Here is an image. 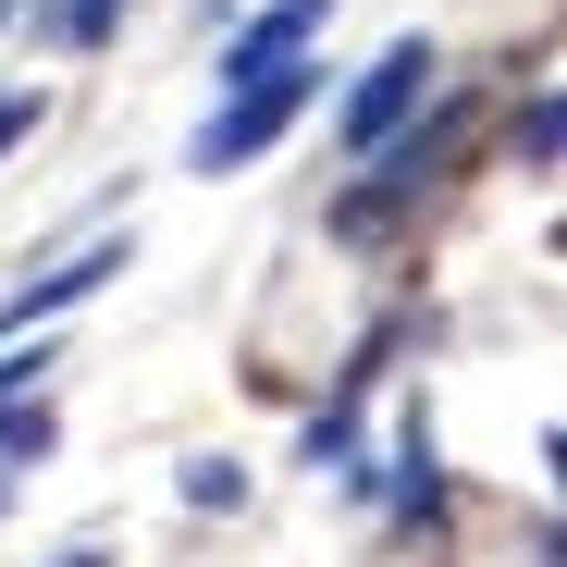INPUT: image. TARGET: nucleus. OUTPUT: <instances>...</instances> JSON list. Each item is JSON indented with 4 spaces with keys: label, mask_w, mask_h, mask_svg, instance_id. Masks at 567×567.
<instances>
[{
    "label": "nucleus",
    "mask_w": 567,
    "mask_h": 567,
    "mask_svg": "<svg viewBox=\"0 0 567 567\" xmlns=\"http://www.w3.org/2000/svg\"><path fill=\"white\" fill-rule=\"evenodd\" d=\"M321 100V62H284V74H259V86H223V112L198 124V136H185V173H247L259 148H284V124H297Z\"/></svg>",
    "instance_id": "f257e3e1"
},
{
    "label": "nucleus",
    "mask_w": 567,
    "mask_h": 567,
    "mask_svg": "<svg viewBox=\"0 0 567 567\" xmlns=\"http://www.w3.org/2000/svg\"><path fill=\"white\" fill-rule=\"evenodd\" d=\"M432 74H444V62H432V38H395L383 62H370V74L346 86V124H333V136H346V161H370V148H383L395 124H420V100H432Z\"/></svg>",
    "instance_id": "f03ea898"
},
{
    "label": "nucleus",
    "mask_w": 567,
    "mask_h": 567,
    "mask_svg": "<svg viewBox=\"0 0 567 567\" xmlns=\"http://www.w3.org/2000/svg\"><path fill=\"white\" fill-rule=\"evenodd\" d=\"M321 25H333V0H271V13H247V25L223 38V86H259V74H284V62H309Z\"/></svg>",
    "instance_id": "7ed1b4c3"
},
{
    "label": "nucleus",
    "mask_w": 567,
    "mask_h": 567,
    "mask_svg": "<svg viewBox=\"0 0 567 567\" xmlns=\"http://www.w3.org/2000/svg\"><path fill=\"white\" fill-rule=\"evenodd\" d=\"M112 271H124V247H74L62 271H38V284H25V297H0V346H13V333H38V321H62V309H86Z\"/></svg>",
    "instance_id": "20e7f679"
},
{
    "label": "nucleus",
    "mask_w": 567,
    "mask_h": 567,
    "mask_svg": "<svg viewBox=\"0 0 567 567\" xmlns=\"http://www.w3.org/2000/svg\"><path fill=\"white\" fill-rule=\"evenodd\" d=\"M38 370H50V358H25V370L0 358V456H50V444H62V420H50V395H38Z\"/></svg>",
    "instance_id": "39448f33"
},
{
    "label": "nucleus",
    "mask_w": 567,
    "mask_h": 567,
    "mask_svg": "<svg viewBox=\"0 0 567 567\" xmlns=\"http://www.w3.org/2000/svg\"><path fill=\"white\" fill-rule=\"evenodd\" d=\"M444 506V456H432V420L408 408V432H395V518H432Z\"/></svg>",
    "instance_id": "423d86ee"
},
{
    "label": "nucleus",
    "mask_w": 567,
    "mask_h": 567,
    "mask_svg": "<svg viewBox=\"0 0 567 567\" xmlns=\"http://www.w3.org/2000/svg\"><path fill=\"white\" fill-rule=\"evenodd\" d=\"M185 506H247V468L235 456H185Z\"/></svg>",
    "instance_id": "0eeeda50"
},
{
    "label": "nucleus",
    "mask_w": 567,
    "mask_h": 567,
    "mask_svg": "<svg viewBox=\"0 0 567 567\" xmlns=\"http://www.w3.org/2000/svg\"><path fill=\"white\" fill-rule=\"evenodd\" d=\"M50 25H62V38H74V50H100V38H112V25H124V0H50Z\"/></svg>",
    "instance_id": "6e6552de"
},
{
    "label": "nucleus",
    "mask_w": 567,
    "mask_h": 567,
    "mask_svg": "<svg viewBox=\"0 0 567 567\" xmlns=\"http://www.w3.org/2000/svg\"><path fill=\"white\" fill-rule=\"evenodd\" d=\"M38 112H50V100H38V86H0V161H13V148L38 136Z\"/></svg>",
    "instance_id": "1a4fd4ad"
},
{
    "label": "nucleus",
    "mask_w": 567,
    "mask_h": 567,
    "mask_svg": "<svg viewBox=\"0 0 567 567\" xmlns=\"http://www.w3.org/2000/svg\"><path fill=\"white\" fill-rule=\"evenodd\" d=\"M518 148H530V173H555V86L530 100V124H518Z\"/></svg>",
    "instance_id": "9d476101"
},
{
    "label": "nucleus",
    "mask_w": 567,
    "mask_h": 567,
    "mask_svg": "<svg viewBox=\"0 0 567 567\" xmlns=\"http://www.w3.org/2000/svg\"><path fill=\"white\" fill-rule=\"evenodd\" d=\"M62 567H112V555H62Z\"/></svg>",
    "instance_id": "9b49d317"
},
{
    "label": "nucleus",
    "mask_w": 567,
    "mask_h": 567,
    "mask_svg": "<svg viewBox=\"0 0 567 567\" xmlns=\"http://www.w3.org/2000/svg\"><path fill=\"white\" fill-rule=\"evenodd\" d=\"M0 506H13V468H0Z\"/></svg>",
    "instance_id": "f8f14e48"
},
{
    "label": "nucleus",
    "mask_w": 567,
    "mask_h": 567,
    "mask_svg": "<svg viewBox=\"0 0 567 567\" xmlns=\"http://www.w3.org/2000/svg\"><path fill=\"white\" fill-rule=\"evenodd\" d=\"M13 13H25V0H0V25H13Z\"/></svg>",
    "instance_id": "ddd939ff"
}]
</instances>
